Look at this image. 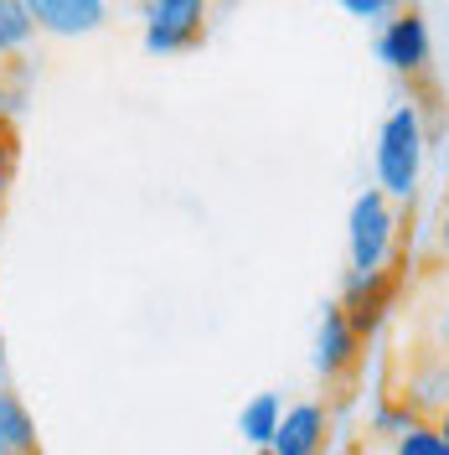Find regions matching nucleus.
I'll return each instance as SVG.
<instances>
[{
    "label": "nucleus",
    "instance_id": "f8f14e48",
    "mask_svg": "<svg viewBox=\"0 0 449 455\" xmlns=\"http://www.w3.org/2000/svg\"><path fill=\"white\" fill-rule=\"evenodd\" d=\"M414 425H423V414L403 394H382V398H377V409H372V435L398 440V435H408Z\"/></svg>",
    "mask_w": 449,
    "mask_h": 455
},
{
    "label": "nucleus",
    "instance_id": "f257e3e1",
    "mask_svg": "<svg viewBox=\"0 0 449 455\" xmlns=\"http://www.w3.org/2000/svg\"><path fill=\"white\" fill-rule=\"evenodd\" d=\"M423 161H429V124L414 99H403L382 114L377 124V145H372V171H377V192H388L398 207H408L423 181Z\"/></svg>",
    "mask_w": 449,
    "mask_h": 455
},
{
    "label": "nucleus",
    "instance_id": "6ab92c4d",
    "mask_svg": "<svg viewBox=\"0 0 449 455\" xmlns=\"http://www.w3.org/2000/svg\"><path fill=\"white\" fill-rule=\"evenodd\" d=\"M0 388H11V357H5V337H0Z\"/></svg>",
    "mask_w": 449,
    "mask_h": 455
},
{
    "label": "nucleus",
    "instance_id": "a211bd4d",
    "mask_svg": "<svg viewBox=\"0 0 449 455\" xmlns=\"http://www.w3.org/2000/svg\"><path fill=\"white\" fill-rule=\"evenodd\" d=\"M434 243H439V259L449 264V212H439V233H434Z\"/></svg>",
    "mask_w": 449,
    "mask_h": 455
},
{
    "label": "nucleus",
    "instance_id": "9d476101",
    "mask_svg": "<svg viewBox=\"0 0 449 455\" xmlns=\"http://www.w3.org/2000/svg\"><path fill=\"white\" fill-rule=\"evenodd\" d=\"M284 425V398L280 394H253L243 409H238V435L248 440L253 451H269L274 435Z\"/></svg>",
    "mask_w": 449,
    "mask_h": 455
},
{
    "label": "nucleus",
    "instance_id": "f03ea898",
    "mask_svg": "<svg viewBox=\"0 0 449 455\" xmlns=\"http://www.w3.org/2000/svg\"><path fill=\"white\" fill-rule=\"evenodd\" d=\"M398 202L388 192H377V187H366L351 197V212H346V259H351V269H393V254H398Z\"/></svg>",
    "mask_w": 449,
    "mask_h": 455
},
{
    "label": "nucleus",
    "instance_id": "1a4fd4ad",
    "mask_svg": "<svg viewBox=\"0 0 449 455\" xmlns=\"http://www.w3.org/2000/svg\"><path fill=\"white\" fill-rule=\"evenodd\" d=\"M0 455H42V435L27 398L11 388H0Z\"/></svg>",
    "mask_w": 449,
    "mask_h": 455
},
{
    "label": "nucleus",
    "instance_id": "9b49d317",
    "mask_svg": "<svg viewBox=\"0 0 449 455\" xmlns=\"http://www.w3.org/2000/svg\"><path fill=\"white\" fill-rule=\"evenodd\" d=\"M36 36V21H31L27 0H0V62L21 57Z\"/></svg>",
    "mask_w": 449,
    "mask_h": 455
},
{
    "label": "nucleus",
    "instance_id": "4468645a",
    "mask_svg": "<svg viewBox=\"0 0 449 455\" xmlns=\"http://www.w3.org/2000/svg\"><path fill=\"white\" fill-rule=\"evenodd\" d=\"M393 455H449V440L439 435V425H434V419H423V425H414L408 435H398Z\"/></svg>",
    "mask_w": 449,
    "mask_h": 455
},
{
    "label": "nucleus",
    "instance_id": "20e7f679",
    "mask_svg": "<svg viewBox=\"0 0 449 455\" xmlns=\"http://www.w3.org/2000/svg\"><path fill=\"white\" fill-rule=\"evenodd\" d=\"M372 52H377V62H382L388 73H398V78H423L429 62H434V31H429V16L414 11V5H403L398 16H388V21L377 27Z\"/></svg>",
    "mask_w": 449,
    "mask_h": 455
},
{
    "label": "nucleus",
    "instance_id": "423d86ee",
    "mask_svg": "<svg viewBox=\"0 0 449 455\" xmlns=\"http://www.w3.org/2000/svg\"><path fill=\"white\" fill-rule=\"evenodd\" d=\"M398 290H403V275H398V269H372V275H362V269H346L336 306L351 315V326H357V331H362V341H366V337H377V331H382L388 311L398 306Z\"/></svg>",
    "mask_w": 449,
    "mask_h": 455
},
{
    "label": "nucleus",
    "instance_id": "39448f33",
    "mask_svg": "<svg viewBox=\"0 0 449 455\" xmlns=\"http://www.w3.org/2000/svg\"><path fill=\"white\" fill-rule=\"evenodd\" d=\"M362 352H366V341L351 326V315L341 311L336 300H326L320 321H315V341H310V368L320 372L326 383H341V378H351L362 368Z\"/></svg>",
    "mask_w": 449,
    "mask_h": 455
},
{
    "label": "nucleus",
    "instance_id": "ddd939ff",
    "mask_svg": "<svg viewBox=\"0 0 449 455\" xmlns=\"http://www.w3.org/2000/svg\"><path fill=\"white\" fill-rule=\"evenodd\" d=\"M27 93H31V68L21 57L0 62V124H11L16 114L27 109Z\"/></svg>",
    "mask_w": 449,
    "mask_h": 455
},
{
    "label": "nucleus",
    "instance_id": "7ed1b4c3",
    "mask_svg": "<svg viewBox=\"0 0 449 455\" xmlns=\"http://www.w3.org/2000/svg\"><path fill=\"white\" fill-rule=\"evenodd\" d=\"M212 0H140V47L150 57H186L207 42Z\"/></svg>",
    "mask_w": 449,
    "mask_h": 455
},
{
    "label": "nucleus",
    "instance_id": "412c9836",
    "mask_svg": "<svg viewBox=\"0 0 449 455\" xmlns=\"http://www.w3.org/2000/svg\"><path fill=\"white\" fill-rule=\"evenodd\" d=\"M445 212H449V187H445Z\"/></svg>",
    "mask_w": 449,
    "mask_h": 455
},
{
    "label": "nucleus",
    "instance_id": "aec40b11",
    "mask_svg": "<svg viewBox=\"0 0 449 455\" xmlns=\"http://www.w3.org/2000/svg\"><path fill=\"white\" fill-rule=\"evenodd\" d=\"M434 425H439V435H445V440H449V403H445V409H439V414H434Z\"/></svg>",
    "mask_w": 449,
    "mask_h": 455
},
{
    "label": "nucleus",
    "instance_id": "2eb2a0df",
    "mask_svg": "<svg viewBox=\"0 0 449 455\" xmlns=\"http://www.w3.org/2000/svg\"><path fill=\"white\" fill-rule=\"evenodd\" d=\"M16 171H21V140H16V124H0V212H5V202H11Z\"/></svg>",
    "mask_w": 449,
    "mask_h": 455
},
{
    "label": "nucleus",
    "instance_id": "f3484780",
    "mask_svg": "<svg viewBox=\"0 0 449 455\" xmlns=\"http://www.w3.org/2000/svg\"><path fill=\"white\" fill-rule=\"evenodd\" d=\"M346 16H357V21H388L403 11V0H336Z\"/></svg>",
    "mask_w": 449,
    "mask_h": 455
},
{
    "label": "nucleus",
    "instance_id": "0eeeda50",
    "mask_svg": "<svg viewBox=\"0 0 449 455\" xmlns=\"http://www.w3.org/2000/svg\"><path fill=\"white\" fill-rule=\"evenodd\" d=\"M27 11L42 36H62V42L93 36L109 21V0H27Z\"/></svg>",
    "mask_w": 449,
    "mask_h": 455
},
{
    "label": "nucleus",
    "instance_id": "dca6fc26",
    "mask_svg": "<svg viewBox=\"0 0 449 455\" xmlns=\"http://www.w3.org/2000/svg\"><path fill=\"white\" fill-rule=\"evenodd\" d=\"M429 352L449 363V284L439 290V300H434V311H429Z\"/></svg>",
    "mask_w": 449,
    "mask_h": 455
},
{
    "label": "nucleus",
    "instance_id": "4be33fe9",
    "mask_svg": "<svg viewBox=\"0 0 449 455\" xmlns=\"http://www.w3.org/2000/svg\"><path fill=\"white\" fill-rule=\"evenodd\" d=\"M253 455H274V451H253Z\"/></svg>",
    "mask_w": 449,
    "mask_h": 455
},
{
    "label": "nucleus",
    "instance_id": "6e6552de",
    "mask_svg": "<svg viewBox=\"0 0 449 455\" xmlns=\"http://www.w3.org/2000/svg\"><path fill=\"white\" fill-rule=\"evenodd\" d=\"M326 445H331V409L305 398V403L284 409V425L269 451L274 455H326Z\"/></svg>",
    "mask_w": 449,
    "mask_h": 455
}]
</instances>
